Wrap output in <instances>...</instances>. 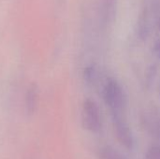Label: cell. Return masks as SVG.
<instances>
[{"label": "cell", "mask_w": 160, "mask_h": 159, "mask_svg": "<svg viewBox=\"0 0 160 159\" xmlns=\"http://www.w3.org/2000/svg\"><path fill=\"white\" fill-rule=\"evenodd\" d=\"M114 135L118 142L128 150H132L135 146V138L127 116L112 118Z\"/></svg>", "instance_id": "3"}, {"label": "cell", "mask_w": 160, "mask_h": 159, "mask_svg": "<svg viewBox=\"0 0 160 159\" xmlns=\"http://www.w3.org/2000/svg\"><path fill=\"white\" fill-rule=\"evenodd\" d=\"M82 123L83 127L90 133L98 134L102 130L103 122L101 112L97 102L91 98L85 99L82 103Z\"/></svg>", "instance_id": "2"}, {"label": "cell", "mask_w": 160, "mask_h": 159, "mask_svg": "<svg viewBox=\"0 0 160 159\" xmlns=\"http://www.w3.org/2000/svg\"><path fill=\"white\" fill-rule=\"evenodd\" d=\"M98 159H128L119 150L111 145L100 146L97 151Z\"/></svg>", "instance_id": "7"}, {"label": "cell", "mask_w": 160, "mask_h": 159, "mask_svg": "<svg viewBox=\"0 0 160 159\" xmlns=\"http://www.w3.org/2000/svg\"><path fill=\"white\" fill-rule=\"evenodd\" d=\"M159 95H160V91H159Z\"/></svg>", "instance_id": "12"}, {"label": "cell", "mask_w": 160, "mask_h": 159, "mask_svg": "<svg viewBox=\"0 0 160 159\" xmlns=\"http://www.w3.org/2000/svg\"><path fill=\"white\" fill-rule=\"evenodd\" d=\"M102 97L112 118L127 116V96L116 79L109 78L106 80L102 87Z\"/></svg>", "instance_id": "1"}, {"label": "cell", "mask_w": 160, "mask_h": 159, "mask_svg": "<svg viewBox=\"0 0 160 159\" xmlns=\"http://www.w3.org/2000/svg\"><path fill=\"white\" fill-rule=\"evenodd\" d=\"M98 77H99L98 70L94 65H90L84 68L83 79H84V82H86V84H88L90 86H94L97 83Z\"/></svg>", "instance_id": "8"}, {"label": "cell", "mask_w": 160, "mask_h": 159, "mask_svg": "<svg viewBox=\"0 0 160 159\" xmlns=\"http://www.w3.org/2000/svg\"><path fill=\"white\" fill-rule=\"evenodd\" d=\"M153 52H154L155 56L160 60V39H158L157 41H155V43L153 45Z\"/></svg>", "instance_id": "10"}, {"label": "cell", "mask_w": 160, "mask_h": 159, "mask_svg": "<svg viewBox=\"0 0 160 159\" xmlns=\"http://www.w3.org/2000/svg\"><path fill=\"white\" fill-rule=\"evenodd\" d=\"M142 126L145 130L160 142V115L155 112L145 113L142 117Z\"/></svg>", "instance_id": "5"}, {"label": "cell", "mask_w": 160, "mask_h": 159, "mask_svg": "<svg viewBox=\"0 0 160 159\" xmlns=\"http://www.w3.org/2000/svg\"><path fill=\"white\" fill-rule=\"evenodd\" d=\"M150 5L144 3L143 7L139 15L137 22V33L141 39L144 40L147 38L150 30Z\"/></svg>", "instance_id": "4"}, {"label": "cell", "mask_w": 160, "mask_h": 159, "mask_svg": "<svg viewBox=\"0 0 160 159\" xmlns=\"http://www.w3.org/2000/svg\"><path fill=\"white\" fill-rule=\"evenodd\" d=\"M118 0H103L102 21L105 25L112 24L116 17Z\"/></svg>", "instance_id": "6"}, {"label": "cell", "mask_w": 160, "mask_h": 159, "mask_svg": "<svg viewBox=\"0 0 160 159\" xmlns=\"http://www.w3.org/2000/svg\"><path fill=\"white\" fill-rule=\"evenodd\" d=\"M143 159H160V144H153L150 146L146 150Z\"/></svg>", "instance_id": "9"}, {"label": "cell", "mask_w": 160, "mask_h": 159, "mask_svg": "<svg viewBox=\"0 0 160 159\" xmlns=\"http://www.w3.org/2000/svg\"><path fill=\"white\" fill-rule=\"evenodd\" d=\"M157 26H158V30H159V31H160V17H159V18H158V22H157Z\"/></svg>", "instance_id": "11"}]
</instances>
